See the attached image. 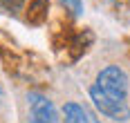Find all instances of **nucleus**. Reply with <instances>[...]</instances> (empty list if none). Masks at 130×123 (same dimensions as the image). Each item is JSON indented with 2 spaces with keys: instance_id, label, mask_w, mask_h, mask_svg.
<instances>
[{
  "instance_id": "1",
  "label": "nucleus",
  "mask_w": 130,
  "mask_h": 123,
  "mask_svg": "<svg viewBox=\"0 0 130 123\" xmlns=\"http://www.w3.org/2000/svg\"><path fill=\"white\" fill-rule=\"evenodd\" d=\"M90 96L94 101L96 110L115 119V121H126L130 116L128 108V76L119 65H108L99 72L96 81L90 87Z\"/></svg>"
},
{
  "instance_id": "2",
  "label": "nucleus",
  "mask_w": 130,
  "mask_h": 123,
  "mask_svg": "<svg viewBox=\"0 0 130 123\" xmlns=\"http://www.w3.org/2000/svg\"><path fill=\"white\" fill-rule=\"evenodd\" d=\"M27 101H29V123H58L56 108L47 96L31 92Z\"/></svg>"
},
{
  "instance_id": "3",
  "label": "nucleus",
  "mask_w": 130,
  "mask_h": 123,
  "mask_svg": "<svg viewBox=\"0 0 130 123\" xmlns=\"http://www.w3.org/2000/svg\"><path fill=\"white\" fill-rule=\"evenodd\" d=\"M47 7H50V0H31L27 9V20L31 25H40L47 18Z\"/></svg>"
},
{
  "instance_id": "4",
  "label": "nucleus",
  "mask_w": 130,
  "mask_h": 123,
  "mask_svg": "<svg viewBox=\"0 0 130 123\" xmlns=\"http://www.w3.org/2000/svg\"><path fill=\"white\" fill-rule=\"evenodd\" d=\"M65 123H90L85 110L76 105V103H65Z\"/></svg>"
},
{
  "instance_id": "5",
  "label": "nucleus",
  "mask_w": 130,
  "mask_h": 123,
  "mask_svg": "<svg viewBox=\"0 0 130 123\" xmlns=\"http://www.w3.org/2000/svg\"><path fill=\"white\" fill-rule=\"evenodd\" d=\"M63 5H65V7H67L74 16H78V14H81V9H83L81 0H63Z\"/></svg>"
},
{
  "instance_id": "6",
  "label": "nucleus",
  "mask_w": 130,
  "mask_h": 123,
  "mask_svg": "<svg viewBox=\"0 0 130 123\" xmlns=\"http://www.w3.org/2000/svg\"><path fill=\"white\" fill-rule=\"evenodd\" d=\"M23 2H25V0H0V5H2L5 9H11V11H13V9H18Z\"/></svg>"
},
{
  "instance_id": "7",
  "label": "nucleus",
  "mask_w": 130,
  "mask_h": 123,
  "mask_svg": "<svg viewBox=\"0 0 130 123\" xmlns=\"http://www.w3.org/2000/svg\"><path fill=\"white\" fill-rule=\"evenodd\" d=\"M0 98H2V87H0Z\"/></svg>"
}]
</instances>
